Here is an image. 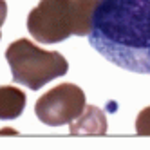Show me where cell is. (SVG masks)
I'll return each instance as SVG.
<instances>
[{"label": "cell", "mask_w": 150, "mask_h": 150, "mask_svg": "<svg viewBox=\"0 0 150 150\" xmlns=\"http://www.w3.org/2000/svg\"><path fill=\"white\" fill-rule=\"evenodd\" d=\"M89 44L117 67L150 74V0H101Z\"/></svg>", "instance_id": "cell-1"}, {"label": "cell", "mask_w": 150, "mask_h": 150, "mask_svg": "<svg viewBox=\"0 0 150 150\" xmlns=\"http://www.w3.org/2000/svg\"><path fill=\"white\" fill-rule=\"evenodd\" d=\"M6 60L11 67L13 81L31 91L42 89L69 71L63 54L58 51H44L27 38L15 40L6 49Z\"/></svg>", "instance_id": "cell-2"}, {"label": "cell", "mask_w": 150, "mask_h": 150, "mask_svg": "<svg viewBox=\"0 0 150 150\" xmlns=\"http://www.w3.org/2000/svg\"><path fill=\"white\" fill-rule=\"evenodd\" d=\"M27 31L40 44H60L69 36H89L74 0H40L27 16Z\"/></svg>", "instance_id": "cell-3"}, {"label": "cell", "mask_w": 150, "mask_h": 150, "mask_svg": "<svg viewBox=\"0 0 150 150\" xmlns=\"http://www.w3.org/2000/svg\"><path fill=\"white\" fill-rule=\"evenodd\" d=\"M85 109V92L74 83H62L38 98L35 105L36 117L49 127L71 123Z\"/></svg>", "instance_id": "cell-4"}, {"label": "cell", "mask_w": 150, "mask_h": 150, "mask_svg": "<svg viewBox=\"0 0 150 150\" xmlns=\"http://www.w3.org/2000/svg\"><path fill=\"white\" fill-rule=\"evenodd\" d=\"M72 136H105L109 123L101 109L94 105H85L83 112L69 123Z\"/></svg>", "instance_id": "cell-5"}, {"label": "cell", "mask_w": 150, "mask_h": 150, "mask_svg": "<svg viewBox=\"0 0 150 150\" xmlns=\"http://www.w3.org/2000/svg\"><path fill=\"white\" fill-rule=\"evenodd\" d=\"M25 92L11 85H0V120H16L25 109Z\"/></svg>", "instance_id": "cell-6"}, {"label": "cell", "mask_w": 150, "mask_h": 150, "mask_svg": "<svg viewBox=\"0 0 150 150\" xmlns=\"http://www.w3.org/2000/svg\"><path fill=\"white\" fill-rule=\"evenodd\" d=\"M136 132L139 136H150V107L143 109L136 117Z\"/></svg>", "instance_id": "cell-7"}, {"label": "cell", "mask_w": 150, "mask_h": 150, "mask_svg": "<svg viewBox=\"0 0 150 150\" xmlns=\"http://www.w3.org/2000/svg\"><path fill=\"white\" fill-rule=\"evenodd\" d=\"M6 16H7V4L4 2V0H0V27L4 25ZM0 38H2V33H0Z\"/></svg>", "instance_id": "cell-8"}, {"label": "cell", "mask_w": 150, "mask_h": 150, "mask_svg": "<svg viewBox=\"0 0 150 150\" xmlns=\"http://www.w3.org/2000/svg\"><path fill=\"white\" fill-rule=\"evenodd\" d=\"M83 2H85V4H89L91 7H94V9H96V6H98L101 0H83Z\"/></svg>", "instance_id": "cell-9"}, {"label": "cell", "mask_w": 150, "mask_h": 150, "mask_svg": "<svg viewBox=\"0 0 150 150\" xmlns=\"http://www.w3.org/2000/svg\"><path fill=\"white\" fill-rule=\"evenodd\" d=\"M0 134H16L13 128H2V130H0Z\"/></svg>", "instance_id": "cell-10"}]
</instances>
